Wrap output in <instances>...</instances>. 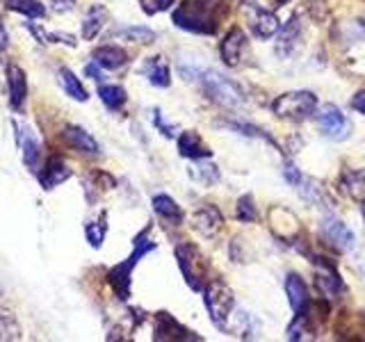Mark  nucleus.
<instances>
[{
  "instance_id": "obj_1",
  "label": "nucleus",
  "mask_w": 365,
  "mask_h": 342,
  "mask_svg": "<svg viewBox=\"0 0 365 342\" xmlns=\"http://www.w3.org/2000/svg\"><path fill=\"white\" fill-rule=\"evenodd\" d=\"M228 9V0H185L174 11V23L180 30L215 34Z\"/></svg>"
},
{
  "instance_id": "obj_2",
  "label": "nucleus",
  "mask_w": 365,
  "mask_h": 342,
  "mask_svg": "<svg viewBox=\"0 0 365 342\" xmlns=\"http://www.w3.org/2000/svg\"><path fill=\"white\" fill-rule=\"evenodd\" d=\"M148 231H142L140 235L135 237L133 242V254L125 258L123 262H119V265H114L110 271H108V283L110 288L114 290V294H117V299L125 301L130 296V283H133V269L137 267V262H140L148 251H153L155 244L148 239L146 235Z\"/></svg>"
},
{
  "instance_id": "obj_3",
  "label": "nucleus",
  "mask_w": 365,
  "mask_h": 342,
  "mask_svg": "<svg viewBox=\"0 0 365 342\" xmlns=\"http://www.w3.org/2000/svg\"><path fill=\"white\" fill-rule=\"evenodd\" d=\"M203 304L208 308V315L212 319L215 326L226 328L228 317H231V311L235 306L233 292L224 281H212L203 288Z\"/></svg>"
},
{
  "instance_id": "obj_4",
  "label": "nucleus",
  "mask_w": 365,
  "mask_h": 342,
  "mask_svg": "<svg viewBox=\"0 0 365 342\" xmlns=\"http://www.w3.org/2000/svg\"><path fill=\"white\" fill-rule=\"evenodd\" d=\"M317 110V98L311 91H288L272 103V112L281 119L304 121Z\"/></svg>"
},
{
  "instance_id": "obj_5",
  "label": "nucleus",
  "mask_w": 365,
  "mask_h": 342,
  "mask_svg": "<svg viewBox=\"0 0 365 342\" xmlns=\"http://www.w3.org/2000/svg\"><path fill=\"white\" fill-rule=\"evenodd\" d=\"M199 80H201V85L205 89V94H208L215 103H220V105H224V108H240L245 103L242 89H240L235 83H231L228 78H224L222 73H217V71H201Z\"/></svg>"
},
{
  "instance_id": "obj_6",
  "label": "nucleus",
  "mask_w": 365,
  "mask_h": 342,
  "mask_svg": "<svg viewBox=\"0 0 365 342\" xmlns=\"http://www.w3.org/2000/svg\"><path fill=\"white\" fill-rule=\"evenodd\" d=\"M176 260L178 267L185 276V283L192 290H203V276H205V260L199 254L197 247H192L187 242H180L176 247Z\"/></svg>"
},
{
  "instance_id": "obj_7",
  "label": "nucleus",
  "mask_w": 365,
  "mask_h": 342,
  "mask_svg": "<svg viewBox=\"0 0 365 342\" xmlns=\"http://www.w3.org/2000/svg\"><path fill=\"white\" fill-rule=\"evenodd\" d=\"M317 125L331 140H347L351 133V123L336 105H322L317 110Z\"/></svg>"
},
{
  "instance_id": "obj_8",
  "label": "nucleus",
  "mask_w": 365,
  "mask_h": 342,
  "mask_svg": "<svg viewBox=\"0 0 365 342\" xmlns=\"http://www.w3.org/2000/svg\"><path fill=\"white\" fill-rule=\"evenodd\" d=\"M319 235L336 251H340V254H345V251L354 249V244H356L354 233L340 219H336V217H327V219L319 222Z\"/></svg>"
},
{
  "instance_id": "obj_9",
  "label": "nucleus",
  "mask_w": 365,
  "mask_h": 342,
  "mask_svg": "<svg viewBox=\"0 0 365 342\" xmlns=\"http://www.w3.org/2000/svg\"><path fill=\"white\" fill-rule=\"evenodd\" d=\"M242 11H245V16L249 19V26H251V30H254L256 37L269 39L272 34L279 30V19L274 16L272 11H267V9H262L260 5H256L254 0L245 3Z\"/></svg>"
},
{
  "instance_id": "obj_10",
  "label": "nucleus",
  "mask_w": 365,
  "mask_h": 342,
  "mask_svg": "<svg viewBox=\"0 0 365 342\" xmlns=\"http://www.w3.org/2000/svg\"><path fill=\"white\" fill-rule=\"evenodd\" d=\"M16 128V137H19V148H21V157L26 167L30 171H37L39 169V157H41V146L39 140L34 137V133L28 128V125H19L14 123Z\"/></svg>"
},
{
  "instance_id": "obj_11",
  "label": "nucleus",
  "mask_w": 365,
  "mask_h": 342,
  "mask_svg": "<svg viewBox=\"0 0 365 342\" xmlns=\"http://www.w3.org/2000/svg\"><path fill=\"white\" fill-rule=\"evenodd\" d=\"M7 96H9V105L11 110H21L23 103H26L28 96V80H26V71L16 64L7 66Z\"/></svg>"
},
{
  "instance_id": "obj_12",
  "label": "nucleus",
  "mask_w": 365,
  "mask_h": 342,
  "mask_svg": "<svg viewBox=\"0 0 365 342\" xmlns=\"http://www.w3.org/2000/svg\"><path fill=\"white\" fill-rule=\"evenodd\" d=\"M192 226L197 228V231L203 235V237H212L222 231L224 226V217L222 212L215 208V205H201V208L192 214Z\"/></svg>"
},
{
  "instance_id": "obj_13",
  "label": "nucleus",
  "mask_w": 365,
  "mask_h": 342,
  "mask_svg": "<svg viewBox=\"0 0 365 342\" xmlns=\"http://www.w3.org/2000/svg\"><path fill=\"white\" fill-rule=\"evenodd\" d=\"M62 140L73 148V151L83 153V155H98L101 153V146L98 142L91 137L85 128H80V125H66L64 133H62Z\"/></svg>"
},
{
  "instance_id": "obj_14",
  "label": "nucleus",
  "mask_w": 365,
  "mask_h": 342,
  "mask_svg": "<svg viewBox=\"0 0 365 342\" xmlns=\"http://www.w3.org/2000/svg\"><path fill=\"white\" fill-rule=\"evenodd\" d=\"M155 340H199L197 336H192L185 326H180L169 313H158L155 315Z\"/></svg>"
},
{
  "instance_id": "obj_15",
  "label": "nucleus",
  "mask_w": 365,
  "mask_h": 342,
  "mask_svg": "<svg viewBox=\"0 0 365 342\" xmlns=\"http://www.w3.org/2000/svg\"><path fill=\"white\" fill-rule=\"evenodd\" d=\"M68 176H71V171H68V167L64 165V160L57 155H51L46 160L43 169L39 171V182L43 190H53L60 185V182H64Z\"/></svg>"
},
{
  "instance_id": "obj_16",
  "label": "nucleus",
  "mask_w": 365,
  "mask_h": 342,
  "mask_svg": "<svg viewBox=\"0 0 365 342\" xmlns=\"http://www.w3.org/2000/svg\"><path fill=\"white\" fill-rule=\"evenodd\" d=\"M247 43V37L245 32L240 28H233L231 32L226 34L222 46H220V53H222V60L228 64V66H237L240 64V55H242V48Z\"/></svg>"
},
{
  "instance_id": "obj_17",
  "label": "nucleus",
  "mask_w": 365,
  "mask_h": 342,
  "mask_svg": "<svg viewBox=\"0 0 365 342\" xmlns=\"http://www.w3.org/2000/svg\"><path fill=\"white\" fill-rule=\"evenodd\" d=\"M94 62L103 68H108V71H117V68L128 64V53H125L121 46H98L94 51Z\"/></svg>"
},
{
  "instance_id": "obj_18",
  "label": "nucleus",
  "mask_w": 365,
  "mask_h": 342,
  "mask_svg": "<svg viewBox=\"0 0 365 342\" xmlns=\"http://www.w3.org/2000/svg\"><path fill=\"white\" fill-rule=\"evenodd\" d=\"M315 283H317L319 292H322V294L327 296V299H331V301L340 299L342 281H340V276H338V271H336L334 267H331V265H327V262H322V269L317 271Z\"/></svg>"
},
{
  "instance_id": "obj_19",
  "label": "nucleus",
  "mask_w": 365,
  "mask_h": 342,
  "mask_svg": "<svg viewBox=\"0 0 365 342\" xmlns=\"http://www.w3.org/2000/svg\"><path fill=\"white\" fill-rule=\"evenodd\" d=\"M106 21H108V9L103 7L101 3L96 5H91L87 9V14L83 19V39L85 41H91V39H96L103 26H106Z\"/></svg>"
},
{
  "instance_id": "obj_20",
  "label": "nucleus",
  "mask_w": 365,
  "mask_h": 342,
  "mask_svg": "<svg viewBox=\"0 0 365 342\" xmlns=\"http://www.w3.org/2000/svg\"><path fill=\"white\" fill-rule=\"evenodd\" d=\"M144 76L148 78V83L155 85V87H169V83H171L169 64L163 55L148 57V60L144 62Z\"/></svg>"
},
{
  "instance_id": "obj_21",
  "label": "nucleus",
  "mask_w": 365,
  "mask_h": 342,
  "mask_svg": "<svg viewBox=\"0 0 365 342\" xmlns=\"http://www.w3.org/2000/svg\"><path fill=\"white\" fill-rule=\"evenodd\" d=\"M178 151H180L182 157H190V160L210 157L208 146H203L199 133H194V130H185L178 137Z\"/></svg>"
},
{
  "instance_id": "obj_22",
  "label": "nucleus",
  "mask_w": 365,
  "mask_h": 342,
  "mask_svg": "<svg viewBox=\"0 0 365 342\" xmlns=\"http://www.w3.org/2000/svg\"><path fill=\"white\" fill-rule=\"evenodd\" d=\"M285 294H288V301L292 306L294 313H304L306 311V304H308V290L304 281L297 276V274H290L285 279Z\"/></svg>"
},
{
  "instance_id": "obj_23",
  "label": "nucleus",
  "mask_w": 365,
  "mask_h": 342,
  "mask_svg": "<svg viewBox=\"0 0 365 342\" xmlns=\"http://www.w3.org/2000/svg\"><path fill=\"white\" fill-rule=\"evenodd\" d=\"M299 39H302V28L297 19H290L285 23V28L281 30L279 34V43H277V53L279 55H290L297 46H299Z\"/></svg>"
},
{
  "instance_id": "obj_24",
  "label": "nucleus",
  "mask_w": 365,
  "mask_h": 342,
  "mask_svg": "<svg viewBox=\"0 0 365 342\" xmlns=\"http://www.w3.org/2000/svg\"><path fill=\"white\" fill-rule=\"evenodd\" d=\"M23 338L19 317L9 308H0V342H14Z\"/></svg>"
},
{
  "instance_id": "obj_25",
  "label": "nucleus",
  "mask_w": 365,
  "mask_h": 342,
  "mask_svg": "<svg viewBox=\"0 0 365 342\" xmlns=\"http://www.w3.org/2000/svg\"><path fill=\"white\" fill-rule=\"evenodd\" d=\"M153 210L163 217V219L171 224H180L182 222V210L178 208V203L167 197V194H155L153 197Z\"/></svg>"
},
{
  "instance_id": "obj_26",
  "label": "nucleus",
  "mask_w": 365,
  "mask_h": 342,
  "mask_svg": "<svg viewBox=\"0 0 365 342\" xmlns=\"http://www.w3.org/2000/svg\"><path fill=\"white\" fill-rule=\"evenodd\" d=\"M98 98L103 100V105L112 112H119L128 96H125V89L121 85H101L98 87Z\"/></svg>"
},
{
  "instance_id": "obj_27",
  "label": "nucleus",
  "mask_w": 365,
  "mask_h": 342,
  "mask_svg": "<svg viewBox=\"0 0 365 342\" xmlns=\"http://www.w3.org/2000/svg\"><path fill=\"white\" fill-rule=\"evenodd\" d=\"M57 78H60V85L62 89L66 91V96H71L73 100L78 103H87L89 100V94H87V89L83 87V83L68 71V68H60V73H57Z\"/></svg>"
},
{
  "instance_id": "obj_28",
  "label": "nucleus",
  "mask_w": 365,
  "mask_h": 342,
  "mask_svg": "<svg viewBox=\"0 0 365 342\" xmlns=\"http://www.w3.org/2000/svg\"><path fill=\"white\" fill-rule=\"evenodd\" d=\"M340 185L354 201H365V174L363 171H345Z\"/></svg>"
},
{
  "instance_id": "obj_29",
  "label": "nucleus",
  "mask_w": 365,
  "mask_h": 342,
  "mask_svg": "<svg viewBox=\"0 0 365 342\" xmlns=\"http://www.w3.org/2000/svg\"><path fill=\"white\" fill-rule=\"evenodd\" d=\"M5 7L16 11V14H23L26 19H43L46 16V7L39 3V0H3Z\"/></svg>"
},
{
  "instance_id": "obj_30",
  "label": "nucleus",
  "mask_w": 365,
  "mask_h": 342,
  "mask_svg": "<svg viewBox=\"0 0 365 342\" xmlns=\"http://www.w3.org/2000/svg\"><path fill=\"white\" fill-rule=\"evenodd\" d=\"M190 178L201 182V185H215L220 180V169L210 162H194V167L190 169Z\"/></svg>"
},
{
  "instance_id": "obj_31",
  "label": "nucleus",
  "mask_w": 365,
  "mask_h": 342,
  "mask_svg": "<svg viewBox=\"0 0 365 342\" xmlns=\"http://www.w3.org/2000/svg\"><path fill=\"white\" fill-rule=\"evenodd\" d=\"M108 217L106 212H101L98 222H89L87 228H85V235H87V242L94 247V249H101L103 247V239H106V233H108Z\"/></svg>"
},
{
  "instance_id": "obj_32",
  "label": "nucleus",
  "mask_w": 365,
  "mask_h": 342,
  "mask_svg": "<svg viewBox=\"0 0 365 342\" xmlns=\"http://www.w3.org/2000/svg\"><path fill=\"white\" fill-rule=\"evenodd\" d=\"M114 37L125 39V41H135V43H153L155 32L148 28H121L114 32Z\"/></svg>"
},
{
  "instance_id": "obj_33",
  "label": "nucleus",
  "mask_w": 365,
  "mask_h": 342,
  "mask_svg": "<svg viewBox=\"0 0 365 342\" xmlns=\"http://www.w3.org/2000/svg\"><path fill=\"white\" fill-rule=\"evenodd\" d=\"M306 333H311V326H308V315H306V313H297L294 322L288 326V338H290L292 342H297V340L308 338Z\"/></svg>"
},
{
  "instance_id": "obj_34",
  "label": "nucleus",
  "mask_w": 365,
  "mask_h": 342,
  "mask_svg": "<svg viewBox=\"0 0 365 342\" xmlns=\"http://www.w3.org/2000/svg\"><path fill=\"white\" fill-rule=\"evenodd\" d=\"M235 214H237V219L240 222H256V205H254V199L251 197H242L237 201V208H235Z\"/></svg>"
},
{
  "instance_id": "obj_35",
  "label": "nucleus",
  "mask_w": 365,
  "mask_h": 342,
  "mask_svg": "<svg viewBox=\"0 0 365 342\" xmlns=\"http://www.w3.org/2000/svg\"><path fill=\"white\" fill-rule=\"evenodd\" d=\"M142 9L146 11V14H158V11H165L169 9L171 5H174V0H140Z\"/></svg>"
},
{
  "instance_id": "obj_36",
  "label": "nucleus",
  "mask_w": 365,
  "mask_h": 342,
  "mask_svg": "<svg viewBox=\"0 0 365 342\" xmlns=\"http://www.w3.org/2000/svg\"><path fill=\"white\" fill-rule=\"evenodd\" d=\"M48 43H64L68 48H76L78 39L68 32H48Z\"/></svg>"
},
{
  "instance_id": "obj_37",
  "label": "nucleus",
  "mask_w": 365,
  "mask_h": 342,
  "mask_svg": "<svg viewBox=\"0 0 365 342\" xmlns=\"http://www.w3.org/2000/svg\"><path fill=\"white\" fill-rule=\"evenodd\" d=\"M283 176H285V180H288L292 187H299V182H302V174H299V171H297L292 165H285V167H283Z\"/></svg>"
},
{
  "instance_id": "obj_38",
  "label": "nucleus",
  "mask_w": 365,
  "mask_h": 342,
  "mask_svg": "<svg viewBox=\"0 0 365 342\" xmlns=\"http://www.w3.org/2000/svg\"><path fill=\"white\" fill-rule=\"evenodd\" d=\"M26 28L34 34V39H37L39 43H48V32H46L41 26H37V23L28 21V23H26Z\"/></svg>"
},
{
  "instance_id": "obj_39",
  "label": "nucleus",
  "mask_w": 365,
  "mask_h": 342,
  "mask_svg": "<svg viewBox=\"0 0 365 342\" xmlns=\"http://www.w3.org/2000/svg\"><path fill=\"white\" fill-rule=\"evenodd\" d=\"M51 5L57 14H66V11H71L76 7V0H51Z\"/></svg>"
},
{
  "instance_id": "obj_40",
  "label": "nucleus",
  "mask_w": 365,
  "mask_h": 342,
  "mask_svg": "<svg viewBox=\"0 0 365 342\" xmlns=\"http://www.w3.org/2000/svg\"><path fill=\"white\" fill-rule=\"evenodd\" d=\"M153 123L158 125L160 130H163L165 137H174V128H171V125H165V123H163V117H160V112H158V110H153Z\"/></svg>"
},
{
  "instance_id": "obj_41",
  "label": "nucleus",
  "mask_w": 365,
  "mask_h": 342,
  "mask_svg": "<svg viewBox=\"0 0 365 342\" xmlns=\"http://www.w3.org/2000/svg\"><path fill=\"white\" fill-rule=\"evenodd\" d=\"M85 73H87L91 80H96V83H101V80H103V76H101V68H98V64H96V62L87 64V66H85Z\"/></svg>"
},
{
  "instance_id": "obj_42",
  "label": "nucleus",
  "mask_w": 365,
  "mask_h": 342,
  "mask_svg": "<svg viewBox=\"0 0 365 342\" xmlns=\"http://www.w3.org/2000/svg\"><path fill=\"white\" fill-rule=\"evenodd\" d=\"M351 108L359 110L361 114H365V91H359V94L351 98Z\"/></svg>"
},
{
  "instance_id": "obj_43",
  "label": "nucleus",
  "mask_w": 365,
  "mask_h": 342,
  "mask_svg": "<svg viewBox=\"0 0 365 342\" xmlns=\"http://www.w3.org/2000/svg\"><path fill=\"white\" fill-rule=\"evenodd\" d=\"M5 48H7V32H5L3 21H0V51H5Z\"/></svg>"
},
{
  "instance_id": "obj_44",
  "label": "nucleus",
  "mask_w": 365,
  "mask_h": 342,
  "mask_svg": "<svg viewBox=\"0 0 365 342\" xmlns=\"http://www.w3.org/2000/svg\"><path fill=\"white\" fill-rule=\"evenodd\" d=\"M279 5H285V3H290V0H277Z\"/></svg>"
},
{
  "instance_id": "obj_45",
  "label": "nucleus",
  "mask_w": 365,
  "mask_h": 342,
  "mask_svg": "<svg viewBox=\"0 0 365 342\" xmlns=\"http://www.w3.org/2000/svg\"><path fill=\"white\" fill-rule=\"evenodd\" d=\"M0 294H3V285H0Z\"/></svg>"
},
{
  "instance_id": "obj_46",
  "label": "nucleus",
  "mask_w": 365,
  "mask_h": 342,
  "mask_svg": "<svg viewBox=\"0 0 365 342\" xmlns=\"http://www.w3.org/2000/svg\"><path fill=\"white\" fill-rule=\"evenodd\" d=\"M363 217H365V208H363Z\"/></svg>"
}]
</instances>
